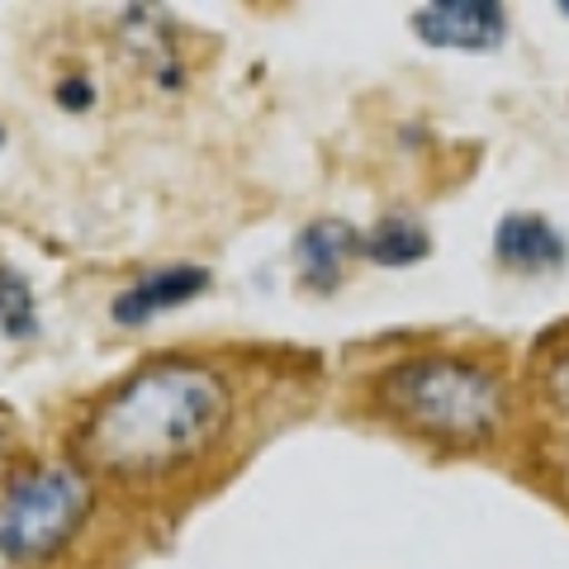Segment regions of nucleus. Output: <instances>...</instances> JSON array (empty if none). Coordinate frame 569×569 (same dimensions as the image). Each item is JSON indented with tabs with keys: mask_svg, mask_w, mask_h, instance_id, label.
<instances>
[{
	"mask_svg": "<svg viewBox=\"0 0 569 569\" xmlns=\"http://www.w3.org/2000/svg\"><path fill=\"white\" fill-rule=\"evenodd\" d=\"M233 418V395L204 366L157 361L129 376L81 432V456L119 479H152L204 456Z\"/></svg>",
	"mask_w": 569,
	"mask_h": 569,
	"instance_id": "obj_1",
	"label": "nucleus"
},
{
	"mask_svg": "<svg viewBox=\"0 0 569 569\" xmlns=\"http://www.w3.org/2000/svg\"><path fill=\"white\" fill-rule=\"evenodd\" d=\"M376 395L399 422L437 441H485L498 432L508 408L493 370L460 361V356H413L385 370Z\"/></svg>",
	"mask_w": 569,
	"mask_h": 569,
	"instance_id": "obj_2",
	"label": "nucleus"
},
{
	"mask_svg": "<svg viewBox=\"0 0 569 569\" xmlns=\"http://www.w3.org/2000/svg\"><path fill=\"white\" fill-rule=\"evenodd\" d=\"M86 518V485L62 466L14 475L0 493V556L14 565L48 560Z\"/></svg>",
	"mask_w": 569,
	"mask_h": 569,
	"instance_id": "obj_3",
	"label": "nucleus"
},
{
	"mask_svg": "<svg viewBox=\"0 0 569 569\" xmlns=\"http://www.w3.org/2000/svg\"><path fill=\"white\" fill-rule=\"evenodd\" d=\"M503 6L493 0H437L413 14V33L427 48H460V52H485L503 43Z\"/></svg>",
	"mask_w": 569,
	"mask_h": 569,
	"instance_id": "obj_4",
	"label": "nucleus"
},
{
	"mask_svg": "<svg viewBox=\"0 0 569 569\" xmlns=\"http://www.w3.org/2000/svg\"><path fill=\"white\" fill-rule=\"evenodd\" d=\"M204 290H209V271H204V266H162V271L142 276L123 295H114L110 313H114V323H123V328H142L148 318H157L162 309L186 305V299L204 295Z\"/></svg>",
	"mask_w": 569,
	"mask_h": 569,
	"instance_id": "obj_5",
	"label": "nucleus"
},
{
	"mask_svg": "<svg viewBox=\"0 0 569 569\" xmlns=\"http://www.w3.org/2000/svg\"><path fill=\"white\" fill-rule=\"evenodd\" d=\"M493 257L518 276H541L565 266V233L541 213H508L493 233Z\"/></svg>",
	"mask_w": 569,
	"mask_h": 569,
	"instance_id": "obj_6",
	"label": "nucleus"
},
{
	"mask_svg": "<svg viewBox=\"0 0 569 569\" xmlns=\"http://www.w3.org/2000/svg\"><path fill=\"white\" fill-rule=\"evenodd\" d=\"M356 252H361V233L342 219H318L295 238V266L313 290H332Z\"/></svg>",
	"mask_w": 569,
	"mask_h": 569,
	"instance_id": "obj_7",
	"label": "nucleus"
},
{
	"mask_svg": "<svg viewBox=\"0 0 569 569\" xmlns=\"http://www.w3.org/2000/svg\"><path fill=\"white\" fill-rule=\"evenodd\" d=\"M361 252L376 266H413L432 252V238H427V228L413 219H380L361 238Z\"/></svg>",
	"mask_w": 569,
	"mask_h": 569,
	"instance_id": "obj_8",
	"label": "nucleus"
},
{
	"mask_svg": "<svg viewBox=\"0 0 569 569\" xmlns=\"http://www.w3.org/2000/svg\"><path fill=\"white\" fill-rule=\"evenodd\" d=\"M0 318H6V332L14 337H29L33 332V299H29V284L24 276H14L10 266H0Z\"/></svg>",
	"mask_w": 569,
	"mask_h": 569,
	"instance_id": "obj_9",
	"label": "nucleus"
},
{
	"mask_svg": "<svg viewBox=\"0 0 569 569\" xmlns=\"http://www.w3.org/2000/svg\"><path fill=\"white\" fill-rule=\"evenodd\" d=\"M58 100L67 104V110H86V104H91V86H86L81 77H71V81L58 86Z\"/></svg>",
	"mask_w": 569,
	"mask_h": 569,
	"instance_id": "obj_10",
	"label": "nucleus"
},
{
	"mask_svg": "<svg viewBox=\"0 0 569 569\" xmlns=\"http://www.w3.org/2000/svg\"><path fill=\"white\" fill-rule=\"evenodd\" d=\"M0 142H6V129H0Z\"/></svg>",
	"mask_w": 569,
	"mask_h": 569,
	"instance_id": "obj_11",
	"label": "nucleus"
},
{
	"mask_svg": "<svg viewBox=\"0 0 569 569\" xmlns=\"http://www.w3.org/2000/svg\"><path fill=\"white\" fill-rule=\"evenodd\" d=\"M565 10H569V6H565Z\"/></svg>",
	"mask_w": 569,
	"mask_h": 569,
	"instance_id": "obj_12",
	"label": "nucleus"
}]
</instances>
